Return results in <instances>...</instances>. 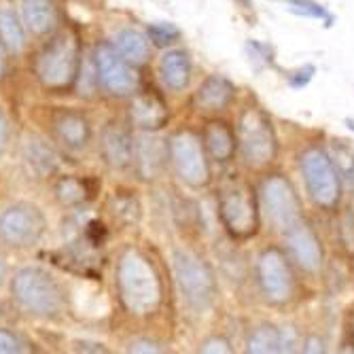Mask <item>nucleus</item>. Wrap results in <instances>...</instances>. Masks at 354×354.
I'll return each instance as SVG.
<instances>
[{
    "instance_id": "1",
    "label": "nucleus",
    "mask_w": 354,
    "mask_h": 354,
    "mask_svg": "<svg viewBox=\"0 0 354 354\" xmlns=\"http://www.w3.org/2000/svg\"><path fill=\"white\" fill-rule=\"evenodd\" d=\"M117 295L127 314L145 318L159 310L164 301V284L155 263L136 248L127 246L115 266Z\"/></svg>"
},
{
    "instance_id": "2",
    "label": "nucleus",
    "mask_w": 354,
    "mask_h": 354,
    "mask_svg": "<svg viewBox=\"0 0 354 354\" xmlns=\"http://www.w3.org/2000/svg\"><path fill=\"white\" fill-rule=\"evenodd\" d=\"M13 304L28 316L53 320L66 312V288L41 266L19 268L9 284Z\"/></svg>"
},
{
    "instance_id": "3",
    "label": "nucleus",
    "mask_w": 354,
    "mask_h": 354,
    "mask_svg": "<svg viewBox=\"0 0 354 354\" xmlns=\"http://www.w3.org/2000/svg\"><path fill=\"white\" fill-rule=\"evenodd\" d=\"M81 73V45L77 35L62 30L51 35L35 59V75L47 91H68L75 87Z\"/></svg>"
},
{
    "instance_id": "4",
    "label": "nucleus",
    "mask_w": 354,
    "mask_h": 354,
    "mask_svg": "<svg viewBox=\"0 0 354 354\" xmlns=\"http://www.w3.org/2000/svg\"><path fill=\"white\" fill-rule=\"evenodd\" d=\"M299 170L310 202L323 212H335L342 202V172L323 147H308L299 155Z\"/></svg>"
},
{
    "instance_id": "5",
    "label": "nucleus",
    "mask_w": 354,
    "mask_h": 354,
    "mask_svg": "<svg viewBox=\"0 0 354 354\" xmlns=\"http://www.w3.org/2000/svg\"><path fill=\"white\" fill-rule=\"evenodd\" d=\"M236 138L238 153L248 168H266L278 155V138L272 119L259 106H246L240 111Z\"/></svg>"
},
{
    "instance_id": "6",
    "label": "nucleus",
    "mask_w": 354,
    "mask_h": 354,
    "mask_svg": "<svg viewBox=\"0 0 354 354\" xmlns=\"http://www.w3.org/2000/svg\"><path fill=\"white\" fill-rule=\"evenodd\" d=\"M172 263L185 306L196 314L210 310L216 299V278L212 268L187 248H174Z\"/></svg>"
},
{
    "instance_id": "7",
    "label": "nucleus",
    "mask_w": 354,
    "mask_h": 354,
    "mask_svg": "<svg viewBox=\"0 0 354 354\" xmlns=\"http://www.w3.org/2000/svg\"><path fill=\"white\" fill-rule=\"evenodd\" d=\"M47 234V216L32 202H13L0 212V244L11 250L35 248Z\"/></svg>"
},
{
    "instance_id": "8",
    "label": "nucleus",
    "mask_w": 354,
    "mask_h": 354,
    "mask_svg": "<svg viewBox=\"0 0 354 354\" xmlns=\"http://www.w3.org/2000/svg\"><path fill=\"white\" fill-rule=\"evenodd\" d=\"M218 218L236 240H248L259 230V204L244 183H230L218 193Z\"/></svg>"
},
{
    "instance_id": "9",
    "label": "nucleus",
    "mask_w": 354,
    "mask_h": 354,
    "mask_svg": "<svg viewBox=\"0 0 354 354\" xmlns=\"http://www.w3.org/2000/svg\"><path fill=\"white\" fill-rule=\"evenodd\" d=\"M254 276H257V284H259V293L268 304L284 306L293 299L295 276L282 248L278 246L263 248L259 257H257Z\"/></svg>"
},
{
    "instance_id": "10",
    "label": "nucleus",
    "mask_w": 354,
    "mask_h": 354,
    "mask_svg": "<svg viewBox=\"0 0 354 354\" xmlns=\"http://www.w3.org/2000/svg\"><path fill=\"white\" fill-rule=\"evenodd\" d=\"M259 204L274 230L286 234L304 218L301 202L293 185L282 174H272L261 183Z\"/></svg>"
},
{
    "instance_id": "11",
    "label": "nucleus",
    "mask_w": 354,
    "mask_h": 354,
    "mask_svg": "<svg viewBox=\"0 0 354 354\" xmlns=\"http://www.w3.org/2000/svg\"><path fill=\"white\" fill-rule=\"evenodd\" d=\"M170 162L176 176L191 189H202L210 183V164L204 151L202 138L191 132L180 130L168 140Z\"/></svg>"
},
{
    "instance_id": "12",
    "label": "nucleus",
    "mask_w": 354,
    "mask_h": 354,
    "mask_svg": "<svg viewBox=\"0 0 354 354\" xmlns=\"http://www.w3.org/2000/svg\"><path fill=\"white\" fill-rule=\"evenodd\" d=\"M95 77L102 89L115 98H130L138 91V75L113 43H98L93 49Z\"/></svg>"
},
{
    "instance_id": "13",
    "label": "nucleus",
    "mask_w": 354,
    "mask_h": 354,
    "mask_svg": "<svg viewBox=\"0 0 354 354\" xmlns=\"http://www.w3.org/2000/svg\"><path fill=\"white\" fill-rule=\"evenodd\" d=\"M49 127L53 138L68 151H83L91 142V121L83 111L77 109H55L49 115Z\"/></svg>"
},
{
    "instance_id": "14",
    "label": "nucleus",
    "mask_w": 354,
    "mask_h": 354,
    "mask_svg": "<svg viewBox=\"0 0 354 354\" xmlns=\"http://www.w3.org/2000/svg\"><path fill=\"white\" fill-rule=\"evenodd\" d=\"M286 248L291 259L297 263V268L306 274H316L320 268H323V244H320L318 234L314 232V227L310 223H306L304 218L291 227L286 234Z\"/></svg>"
},
{
    "instance_id": "15",
    "label": "nucleus",
    "mask_w": 354,
    "mask_h": 354,
    "mask_svg": "<svg viewBox=\"0 0 354 354\" xmlns=\"http://www.w3.org/2000/svg\"><path fill=\"white\" fill-rule=\"evenodd\" d=\"M100 153L104 164L113 170H125L134 164V138L125 125L106 123L100 134Z\"/></svg>"
},
{
    "instance_id": "16",
    "label": "nucleus",
    "mask_w": 354,
    "mask_h": 354,
    "mask_svg": "<svg viewBox=\"0 0 354 354\" xmlns=\"http://www.w3.org/2000/svg\"><path fill=\"white\" fill-rule=\"evenodd\" d=\"M21 159L28 172L35 178H49L59 170V155L47 138L28 134L21 140Z\"/></svg>"
},
{
    "instance_id": "17",
    "label": "nucleus",
    "mask_w": 354,
    "mask_h": 354,
    "mask_svg": "<svg viewBox=\"0 0 354 354\" xmlns=\"http://www.w3.org/2000/svg\"><path fill=\"white\" fill-rule=\"evenodd\" d=\"M168 162H170V149L164 138L145 132L134 140V164L142 178L147 180L157 178Z\"/></svg>"
},
{
    "instance_id": "18",
    "label": "nucleus",
    "mask_w": 354,
    "mask_h": 354,
    "mask_svg": "<svg viewBox=\"0 0 354 354\" xmlns=\"http://www.w3.org/2000/svg\"><path fill=\"white\" fill-rule=\"evenodd\" d=\"M168 119H170L168 104L157 91H142L134 95V100L130 104V121L134 123V127L145 132H155L162 130L168 123Z\"/></svg>"
},
{
    "instance_id": "19",
    "label": "nucleus",
    "mask_w": 354,
    "mask_h": 354,
    "mask_svg": "<svg viewBox=\"0 0 354 354\" xmlns=\"http://www.w3.org/2000/svg\"><path fill=\"white\" fill-rule=\"evenodd\" d=\"M202 142L210 159H214L216 164H230L238 153L236 130L223 119H212L204 125Z\"/></svg>"
},
{
    "instance_id": "20",
    "label": "nucleus",
    "mask_w": 354,
    "mask_h": 354,
    "mask_svg": "<svg viewBox=\"0 0 354 354\" xmlns=\"http://www.w3.org/2000/svg\"><path fill=\"white\" fill-rule=\"evenodd\" d=\"M236 85L223 75H208L196 91V104L206 113H221L236 100Z\"/></svg>"
},
{
    "instance_id": "21",
    "label": "nucleus",
    "mask_w": 354,
    "mask_h": 354,
    "mask_svg": "<svg viewBox=\"0 0 354 354\" xmlns=\"http://www.w3.org/2000/svg\"><path fill=\"white\" fill-rule=\"evenodd\" d=\"M21 21L35 37H51L57 28L55 0H19Z\"/></svg>"
},
{
    "instance_id": "22",
    "label": "nucleus",
    "mask_w": 354,
    "mask_h": 354,
    "mask_svg": "<svg viewBox=\"0 0 354 354\" xmlns=\"http://www.w3.org/2000/svg\"><path fill=\"white\" fill-rule=\"evenodd\" d=\"M193 64L185 49H170L159 59V77L170 91H185L191 83Z\"/></svg>"
},
{
    "instance_id": "23",
    "label": "nucleus",
    "mask_w": 354,
    "mask_h": 354,
    "mask_svg": "<svg viewBox=\"0 0 354 354\" xmlns=\"http://www.w3.org/2000/svg\"><path fill=\"white\" fill-rule=\"evenodd\" d=\"M113 45L127 62L134 64V66H140L151 55L149 37L136 28H121L119 32H115Z\"/></svg>"
},
{
    "instance_id": "24",
    "label": "nucleus",
    "mask_w": 354,
    "mask_h": 354,
    "mask_svg": "<svg viewBox=\"0 0 354 354\" xmlns=\"http://www.w3.org/2000/svg\"><path fill=\"white\" fill-rule=\"evenodd\" d=\"M26 32L28 30L21 21V15H17L15 9L0 7V41L5 43L9 53H13V55L24 53V49L28 45Z\"/></svg>"
},
{
    "instance_id": "25",
    "label": "nucleus",
    "mask_w": 354,
    "mask_h": 354,
    "mask_svg": "<svg viewBox=\"0 0 354 354\" xmlns=\"http://www.w3.org/2000/svg\"><path fill=\"white\" fill-rule=\"evenodd\" d=\"M55 198L62 206H79L93 198V191L89 189L85 178H79L75 174H64L53 185Z\"/></svg>"
},
{
    "instance_id": "26",
    "label": "nucleus",
    "mask_w": 354,
    "mask_h": 354,
    "mask_svg": "<svg viewBox=\"0 0 354 354\" xmlns=\"http://www.w3.org/2000/svg\"><path fill=\"white\" fill-rule=\"evenodd\" d=\"M280 3L286 5L288 13H293L297 17L318 19L325 24V28H333V24H335V15L325 5L316 3V0H280Z\"/></svg>"
},
{
    "instance_id": "27",
    "label": "nucleus",
    "mask_w": 354,
    "mask_h": 354,
    "mask_svg": "<svg viewBox=\"0 0 354 354\" xmlns=\"http://www.w3.org/2000/svg\"><path fill=\"white\" fill-rule=\"evenodd\" d=\"M246 350L254 354H274L280 352V329L274 325H259L248 337Z\"/></svg>"
},
{
    "instance_id": "28",
    "label": "nucleus",
    "mask_w": 354,
    "mask_h": 354,
    "mask_svg": "<svg viewBox=\"0 0 354 354\" xmlns=\"http://www.w3.org/2000/svg\"><path fill=\"white\" fill-rule=\"evenodd\" d=\"M244 55H246L248 64L257 73L276 66V53H274V47L270 43L257 41V39H248L244 43Z\"/></svg>"
},
{
    "instance_id": "29",
    "label": "nucleus",
    "mask_w": 354,
    "mask_h": 354,
    "mask_svg": "<svg viewBox=\"0 0 354 354\" xmlns=\"http://www.w3.org/2000/svg\"><path fill=\"white\" fill-rule=\"evenodd\" d=\"M147 37H149V41H151L153 47L168 49V47L176 45L183 39V32L172 21H155V24H149Z\"/></svg>"
},
{
    "instance_id": "30",
    "label": "nucleus",
    "mask_w": 354,
    "mask_h": 354,
    "mask_svg": "<svg viewBox=\"0 0 354 354\" xmlns=\"http://www.w3.org/2000/svg\"><path fill=\"white\" fill-rule=\"evenodd\" d=\"M111 212L115 218L123 221V223H134L140 216V206L136 202V198L132 196H123V193H117L111 202Z\"/></svg>"
},
{
    "instance_id": "31",
    "label": "nucleus",
    "mask_w": 354,
    "mask_h": 354,
    "mask_svg": "<svg viewBox=\"0 0 354 354\" xmlns=\"http://www.w3.org/2000/svg\"><path fill=\"white\" fill-rule=\"evenodd\" d=\"M314 75H316L314 64H304V66H299L293 73L286 75V83H288V87H291V89L299 91V89H304V87H308L312 83Z\"/></svg>"
},
{
    "instance_id": "32",
    "label": "nucleus",
    "mask_w": 354,
    "mask_h": 354,
    "mask_svg": "<svg viewBox=\"0 0 354 354\" xmlns=\"http://www.w3.org/2000/svg\"><path fill=\"white\" fill-rule=\"evenodd\" d=\"M333 159H335V164H337L342 176H346V178H352L354 176V151L350 147H346L342 140L335 145Z\"/></svg>"
},
{
    "instance_id": "33",
    "label": "nucleus",
    "mask_w": 354,
    "mask_h": 354,
    "mask_svg": "<svg viewBox=\"0 0 354 354\" xmlns=\"http://www.w3.org/2000/svg\"><path fill=\"white\" fill-rule=\"evenodd\" d=\"M26 350V342L17 333L9 329H0V354H19Z\"/></svg>"
},
{
    "instance_id": "34",
    "label": "nucleus",
    "mask_w": 354,
    "mask_h": 354,
    "mask_svg": "<svg viewBox=\"0 0 354 354\" xmlns=\"http://www.w3.org/2000/svg\"><path fill=\"white\" fill-rule=\"evenodd\" d=\"M127 352H142V354H157V352H166V348L155 342V339H149V337H138V339H132L130 346H127Z\"/></svg>"
},
{
    "instance_id": "35",
    "label": "nucleus",
    "mask_w": 354,
    "mask_h": 354,
    "mask_svg": "<svg viewBox=\"0 0 354 354\" xmlns=\"http://www.w3.org/2000/svg\"><path fill=\"white\" fill-rule=\"evenodd\" d=\"M200 352H206V354H216V352H221V354H230V352H234V348H232V344L225 339V337H210V339H206V342H202V346H200Z\"/></svg>"
},
{
    "instance_id": "36",
    "label": "nucleus",
    "mask_w": 354,
    "mask_h": 354,
    "mask_svg": "<svg viewBox=\"0 0 354 354\" xmlns=\"http://www.w3.org/2000/svg\"><path fill=\"white\" fill-rule=\"evenodd\" d=\"M85 238H87L89 244L98 246V244H102L104 238H106V227H104V225H102L100 221H89V223H87V227H85Z\"/></svg>"
},
{
    "instance_id": "37",
    "label": "nucleus",
    "mask_w": 354,
    "mask_h": 354,
    "mask_svg": "<svg viewBox=\"0 0 354 354\" xmlns=\"http://www.w3.org/2000/svg\"><path fill=\"white\" fill-rule=\"evenodd\" d=\"M9 142H11V121L5 115V111H0V159L5 157Z\"/></svg>"
},
{
    "instance_id": "38",
    "label": "nucleus",
    "mask_w": 354,
    "mask_h": 354,
    "mask_svg": "<svg viewBox=\"0 0 354 354\" xmlns=\"http://www.w3.org/2000/svg\"><path fill=\"white\" fill-rule=\"evenodd\" d=\"M297 331L295 327H280V352H293L297 346Z\"/></svg>"
},
{
    "instance_id": "39",
    "label": "nucleus",
    "mask_w": 354,
    "mask_h": 354,
    "mask_svg": "<svg viewBox=\"0 0 354 354\" xmlns=\"http://www.w3.org/2000/svg\"><path fill=\"white\" fill-rule=\"evenodd\" d=\"M301 350H304V352H312V354H320V352H325L327 348H325V342L320 339L318 335H308V337L304 339Z\"/></svg>"
},
{
    "instance_id": "40",
    "label": "nucleus",
    "mask_w": 354,
    "mask_h": 354,
    "mask_svg": "<svg viewBox=\"0 0 354 354\" xmlns=\"http://www.w3.org/2000/svg\"><path fill=\"white\" fill-rule=\"evenodd\" d=\"M5 66H7V47L0 41V79L5 77Z\"/></svg>"
},
{
    "instance_id": "41",
    "label": "nucleus",
    "mask_w": 354,
    "mask_h": 354,
    "mask_svg": "<svg viewBox=\"0 0 354 354\" xmlns=\"http://www.w3.org/2000/svg\"><path fill=\"white\" fill-rule=\"evenodd\" d=\"M5 278H7V259L0 254V288L5 284Z\"/></svg>"
},
{
    "instance_id": "42",
    "label": "nucleus",
    "mask_w": 354,
    "mask_h": 354,
    "mask_svg": "<svg viewBox=\"0 0 354 354\" xmlns=\"http://www.w3.org/2000/svg\"><path fill=\"white\" fill-rule=\"evenodd\" d=\"M344 123L348 125V130H352V132H354V119H350V117H346V119H344Z\"/></svg>"
},
{
    "instance_id": "43",
    "label": "nucleus",
    "mask_w": 354,
    "mask_h": 354,
    "mask_svg": "<svg viewBox=\"0 0 354 354\" xmlns=\"http://www.w3.org/2000/svg\"><path fill=\"white\" fill-rule=\"evenodd\" d=\"M236 3H240L242 7H246V9H248V7L252 5V0H236Z\"/></svg>"
}]
</instances>
